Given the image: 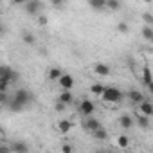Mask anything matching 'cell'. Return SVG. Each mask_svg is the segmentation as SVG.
Instances as JSON below:
<instances>
[{
    "instance_id": "cell-1",
    "label": "cell",
    "mask_w": 153,
    "mask_h": 153,
    "mask_svg": "<svg viewBox=\"0 0 153 153\" xmlns=\"http://www.w3.org/2000/svg\"><path fill=\"white\" fill-rule=\"evenodd\" d=\"M13 101L18 103L22 108H25V106L31 105V101H33V94H31L29 90H25V88H18V90L15 92V96H13Z\"/></svg>"
},
{
    "instance_id": "cell-2",
    "label": "cell",
    "mask_w": 153,
    "mask_h": 153,
    "mask_svg": "<svg viewBox=\"0 0 153 153\" xmlns=\"http://www.w3.org/2000/svg\"><path fill=\"white\" fill-rule=\"evenodd\" d=\"M101 97L106 103H121L123 101V92L119 88H115V87H106V90H105V94Z\"/></svg>"
},
{
    "instance_id": "cell-3",
    "label": "cell",
    "mask_w": 153,
    "mask_h": 153,
    "mask_svg": "<svg viewBox=\"0 0 153 153\" xmlns=\"http://www.w3.org/2000/svg\"><path fill=\"white\" fill-rule=\"evenodd\" d=\"M0 79H6V81H18V72L16 70H13L11 67H7V65H2L0 67Z\"/></svg>"
},
{
    "instance_id": "cell-4",
    "label": "cell",
    "mask_w": 153,
    "mask_h": 153,
    "mask_svg": "<svg viewBox=\"0 0 153 153\" xmlns=\"http://www.w3.org/2000/svg\"><path fill=\"white\" fill-rule=\"evenodd\" d=\"M58 85L61 87V92H70L72 87H74V78L70 74H63L59 78V81H58Z\"/></svg>"
},
{
    "instance_id": "cell-5",
    "label": "cell",
    "mask_w": 153,
    "mask_h": 153,
    "mask_svg": "<svg viewBox=\"0 0 153 153\" xmlns=\"http://www.w3.org/2000/svg\"><path fill=\"white\" fill-rule=\"evenodd\" d=\"M81 126H83V130H87V131L94 133L96 130H99V128H101V123H99L97 119H94V117H85V119H83V123H81Z\"/></svg>"
},
{
    "instance_id": "cell-6",
    "label": "cell",
    "mask_w": 153,
    "mask_h": 153,
    "mask_svg": "<svg viewBox=\"0 0 153 153\" xmlns=\"http://www.w3.org/2000/svg\"><path fill=\"white\" fill-rule=\"evenodd\" d=\"M94 110H96V106H94V103H92L90 99H83V101L79 103V112H81L85 117H90V115L94 114Z\"/></svg>"
},
{
    "instance_id": "cell-7",
    "label": "cell",
    "mask_w": 153,
    "mask_h": 153,
    "mask_svg": "<svg viewBox=\"0 0 153 153\" xmlns=\"http://www.w3.org/2000/svg\"><path fill=\"white\" fill-rule=\"evenodd\" d=\"M43 9V4L42 2H38V0H31L29 4H25V11L29 13V15H33V16H40V11Z\"/></svg>"
},
{
    "instance_id": "cell-8",
    "label": "cell",
    "mask_w": 153,
    "mask_h": 153,
    "mask_svg": "<svg viewBox=\"0 0 153 153\" xmlns=\"http://www.w3.org/2000/svg\"><path fill=\"white\" fill-rule=\"evenodd\" d=\"M11 149L13 153H29V144L25 140H15L11 142Z\"/></svg>"
},
{
    "instance_id": "cell-9",
    "label": "cell",
    "mask_w": 153,
    "mask_h": 153,
    "mask_svg": "<svg viewBox=\"0 0 153 153\" xmlns=\"http://www.w3.org/2000/svg\"><path fill=\"white\" fill-rule=\"evenodd\" d=\"M128 99H130V103H133V105H139V106H140V105L146 101V99H144V96H142L139 90H130V92H128Z\"/></svg>"
},
{
    "instance_id": "cell-10",
    "label": "cell",
    "mask_w": 153,
    "mask_h": 153,
    "mask_svg": "<svg viewBox=\"0 0 153 153\" xmlns=\"http://www.w3.org/2000/svg\"><path fill=\"white\" fill-rule=\"evenodd\" d=\"M56 101H58V103H63V105L67 106V105H70V103L74 101V96H72V92H61Z\"/></svg>"
},
{
    "instance_id": "cell-11",
    "label": "cell",
    "mask_w": 153,
    "mask_h": 153,
    "mask_svg": "<svg viewBox=\"0 0 153 153\" xmlns=\"http://www.w3.org/2000/svg\"><path fill=\"white\" fill-rule=\"evenodd\" d=\"M119 124H121L124 130H130V128L133 126V119H131L128 114H124V115H121V117H119Z\"/></svg>"
},
{
    "instance_id": "cell-12",
    "label": "cell",
    "mask_w": 153,
    "mask_h": 153,
    "mask_svg": "<svg viewBox=\"0 0 153 153\" xmlns=\"http://www.w3.org/2000/svg\"><path fill=\"white\" fill-rule=\"evenodd\" d=\"M94 72H96L97 76H108V74H110V67L105 65V63H97V65L94 67Z\"/></svg>"
},
{
    "instance_id": "cell-13",
    "label": "cell",
    "mask_w": 153,
    "mask_h": 153,
    "mask_svg": "<svg viewBox=\"0 0 153 153\" xmlns=\"http://www.w3.org/2000/svg\"><path fill=\"white\" fill-rule=\"evenodd\" d=\"M58 130H59L61 133H68V131L72 130V121H68V119L59 121V123H58Z\"/></svg>"
},
{
    "instance_id": "cell-14",
    "label": "cell",
    "mask_w": 153,
    "mask_h": 153,
    "mask_svg": "<svg viewBox=\"0 0 153 153\" xmlns=\"http://www.w3.org/2000/svg\"><path fill=\"white\" fill-rule=\"evenodd\" d=\"M139 108H140V114H142V115H146V117L153 115V105H151L149 101H144Z\"/></svg>"
},
{
    "instance_id": "cell-15",
    "label": "cell",
    "mask_w": 153,
    "mask_h": 153,
    "mask_svg": "<svg viewBox=\"0 0 153 153\" xmlns=\"http://www.w3.org/2000/svg\"><path fill=\"white\" fill-rule=\"evenodd\" d=\"M47 76H49V79H51V81H59V78L63 76V72H61L58 67H52V68L49 70V74H47Z\"/></svg>"
},
{
    "instance_id": "cell-16",
    "label": "cell",
    "mask_w": 153,
    "mask_h": 153,
    "mask_svg": "<svg viewBox=\"0 0 153 153\" xmlns=\"http://www.w3.org/2000/svg\"><path fill=\"white\" fill-rule=\"evenodd\" d=\"M88 6L92 9H97V11H103L106 7V0H88Z\"/></svg>"
},
{
    "instance_id": "cell-17",
    "label": "cell",
    "mask_w": 153,
    "mask_h": 153,
    "mask_svg": "<svg viewBox=\"0 0 153 153\" xmlns=\"http://www.w3.org/2000/svg\"><path fill=\"white\" fill-rule=\"evenodd\" d=\"M142 81H144V85H146V87H149V85L153 83V79H151V68H149V67H144V74H142Z\"/></svg>"
},
{
    "instance_id": "cell-18",
    "label": "cell",
    "mask_w": 153,
    "mask_h": 153,
    "mask_svg": "<svg viewBox=\"0 0 153 153\" xmlns=\"http://www.w3.org/2000/svg\"><path fill=\"white\" fill-rule=\"evenodd\" d=\"M22 40H24V43H27V45H34V43H36L34 34H31V33H27V31L22 33Z\"/></svg>"
},
{
    "instance_id": "cell-19",
    "label": "cell",
    "mask_w": 153,
    "mask_h": 153,
    "mask_svg": "<svg viewBox=\"0 0 153 153\" xmlns=\"http://www.w3.org/2000/svg\"><path fill=\"white\" fill-rule=\"evenodd\" d=\"M90 90H92V94H96V96H103L105 90H106V87L101 85V83H94V85L90 87Z\"/></svg>"
},
{
    "instance_id": "cell-20",
    "label": "cell",
    "mask_w": 153,
    "mask_h": 153,
    "mask_svg": "<svg viewBox=\"0 0 153 153\" xmlns=\"http://www.w3.org/2000/svg\"><path fill=\"white\" fill-rule=\"evenodd\" d=\"M137 124H139L142 130H146V128L149 126V119H148L146 115H142V114H140V115H137Z\"/></svg>"
},
{
    "instance_id": "cell-21",
    "label": "cell",
    "mask_w": 153,
    "mask_h": 153,
    "mask_svg": "<svg viewBox=\"0 0 153 153\" xmlns=\"http://www.w3.org/2000/svg\"><path fill=\"white\" fill-rule=\"evenodd\" d=\"M140 34H142V38H144V40H149V42L153 40V29H151V27H148V25H144V27H142Z\"/></svg>"
},
{
    "instance_id": "cell-22",
    "label": "cell",
    "mask_w": 153,
    "mask_h": 153,
    "mask_svg": "<svg viewBox=\"0 0 153 153\" xmlns=\"http://www.w3.org/2000/svg\"><path fill=\"white\" fill-rule=\"evenodd\" d=\"M92 135H94V137H96L97 140H105V139H106V130H105V128L101 126V128H99V130H96V131H94Z\"/></svg>"
},
{
    "instance_id": "cell-23",
    "label": "cell",
    "mask_w": 153,
    "mask_h": 153,
    "mask_svg": "<svg viewBox=\"0 0 153 153\" xmlns=\"http://www.w3.org/2000/svg\"><path fill=\"white\" fill-rule=\"evenodd\" d=\"M117 146H119V148H128V146H130V139H128L126 135H121V137L117 139Z\"/></svg>"
},
{
    "instance_id": "cell-24",
    "label": "cell",
    "mask_w": 153,
    "mask_h": 153,
    "mask_svg": "<svg viewBox=\"0 0 153 153\" xmlns=\"http://www.w3.org/2000/svg\"><path fill=\"white\" fill-rule=\"evenodd\" d=\"M106 7L112 11H117L121 7V2H117V0H106Z\"/></svg>"
},
{
    "instance_id": "cell-25",
    "label": "cell",
    "mask_w": 153,
    "mask_h": 153,
    "mask_svg": "<svg viewBox=\"0 0 153 153\" xmlns=\"http://www.w3.org/2000/svg\"><path fill=\"white\" fill-rule=\"evenodd\" d=\"M142 20L148 24V27L153 25V15H151V13H144V15H142Z\"/></svg>"
},
{
    "instance_id": "cell-26",
    "label": "cell",
    "mask_w": 153,
    "mask_h": 153,
    "mask_svg": "<svg viewBox=\"0 0 153 153\" xmlns=\"http://www.w3.org/2000/svg\"><path fill=\"white\" fill-rule=\"evenodd\" d=\"M117 31H119V33H126V31H128V24H126V22H121V24L117 25Z\"/></svg>"
},
{
    "instance_id": "cell-27",
    "label": "cell",
    "mask_w": 153,
    "mask_h": 153,
    "mask_svg": "<svg viewBox=\"0 0 153 153\" xmlns=\"http://www.w3.org/2000/svg\"><path fill=\"white\" fill-rule=\"evenodd\" d=\"M61 153H74V149H72L70 144H63L61 146Z\"/></svg>"
},
{
    "instance_id": "cell-28",
    "label": "cell",
    "mask_w": 153,
    "mask_h": 153,
    "mask_svg": "<svg viewBox=\"0 0 153 153\" xmlns=\"http://www.w3.org/2000/svg\"><path fill=\"white\" fill-rule=\"evenodd\" d=\"M0 153H13V149H11V146L2 144V146H0Z\"/></svg>"
},
{
    "instance_id": "cell-29",
    "label": "cell",
    "mask_w": 153,
    "mask_h": 153,
    "mask_svg": "<svg viewBox=\"0 0 153 153\" xmlns=\"http://www.w3.org/2000/svg\"><path fill=\"white\" fill-rule=\"evenodd\" d=\"M38 24H40V25H45V24H47V16L40 15V16H38Z\"/></svg>"
},
{
    "instance_id": "cell-30",
    "label": "cell",
    "mask_w": 153,
    "mask_h": 153,
    "mask_svg": "<svg viewBox=\"0 0 153 153\" xmlns=\"http://www.w3.org/2000/svg\"><path fill=\"white\" fill-rule=\"evenodd\" d=\"M54 108H56L58 112H63V110H65V105H63V103H58V101H56V106H54Z\"/></svg>"
},
{
    "instance_id": "cell-31",
    "label": "cell",
    "mask_w": 153,
    "mask_h": 153,
    "mask_svg": "<svg viewBox=\"0 0 153 153\" xmlns=\"http://www.w3.org/2000/svg\"><path fill=\"white\" fill-rule=\"evenodd\" d=\"M52 6H54V7H61L63 4H61V2H52Z\"/></svg>"
},
{
    "instance_id": "cell-32",
    "label": "cell",
    "mask_w": 153,
    "mask_h": 153,
    "mask_svg": "<svg viewBox=\"0 0 153 153\" xmlns=\"http://www.w3.org/2000/svg\"><path fill=\"white\" fill-rule=\"evenodd\" d=\"M148 90H149V92H151V94H153V83H151V85H149V87H148Z\"/></svg>"
},
{
    "instance_id": "cell-33",
    "label": "cell",
    "mask_w": 153,
    "mask_h": 153,
    "mask_svg": "<svg viewBox=\"0 0 153 153\" xmlns=\"http://www.w3.org/2000/svg\"><path fill=\"white\" fill-rule=\"evenodd\" d=\"M99 153H105V151H99Z\"/></svg>"
},
{
    "instance_id": "cell-34",
    "label": "cell",
    "mask_w": 153,
    "mask_h": 153,
    "mask_svg": "<svg viewBox=\"0 0 153 153\" xmlns=\"http://www.w3.org/2000/svg\"><path fill=\"white\" fill-rule=\"evenodd\" d=\"M151 43H153V40H151Z\"/></svg>"
}]
</instances>
